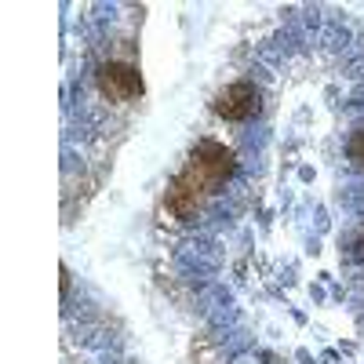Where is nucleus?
Masks as SVG:
<instances>
[{"label":"nucleus","instance_id":"6","mask_svg":"<svg viewBox=\"0 0 364 364\" xmlns=\"http://www.w3.org/2000/svg\"><path fill=\"white\" fill-rule=\"evenodd\" d=\"M357 248H360V255H364V237H360V245H357Z\"/></svg>","mask_w":364,"mask_h":364},{"label":"nucleus","instance_id":"2","mask_svg":"<svg viewBox=\"0 0 364 364\" xmlns=\"http://www.w3.org/2000/svg\"><path fill=\"white\" fill-rule=\"evenodd\" d=\"M99 87H102V95H109L117 102H128V99L142 95V77L128 63H109L99 70Z\"/></svg>","mask_w":364,"mask_h":364},{"label":"nucleus","instance_id":"1","mask_svg":"<svg viewBox=\"0 0 364 364\" xmlns=\"http://www.w3.org/2000/svg\"><path fill=\"white\" fill-rule=\"evenodd\" d=\"M230 175H233V154L230 149L219 146V142H200L193 149L186 171H182L178 178L186 182L190 190H197V193H215Z\"/></svg>","mask_w":364,"mask_h":364},{"label":"nucleus","instance_id":"5","mask_svg":"<svg viewBox=\"0 0 364 364\" xmlns=\"http://www.w3.org/2000/svg\"><path fill=\"white\" fill-rule=\"evenodd\" d=\"M350 157L364 168V132H357V135H353V142H350Z\"/></svg>","mask_w":364,"mask_h":364},{"label":"nucleus","instance_id":"3","mask_svg":"<svg viewBox=\"0 0 364 364\" xmlns=\"http://www.w3.org/2000/svg\"><path fill=\"white\" fill-rule=\"evenodd\" d=\"M255 109H259V91H255V84H245V80L230 84L215 99V113L223 120H248V117H255Z\"/></svg>","mask_w":364,"mask_h":364},{"label":"nucleus","instance_id":"4","mask_svg":"<svg viewBox=\"0 0 364 364\" xmlns=\"http://www.w3.org/2000/svg\"><path fill=\"white\" fill-rule=\"evenodd\" d=\"M197 204H200V193L190 190L182 178H175L171 186H168V211L175 219H193L197 215Z\"/></svg>","mask_w":364,"mask_h":364}]
</instances>
